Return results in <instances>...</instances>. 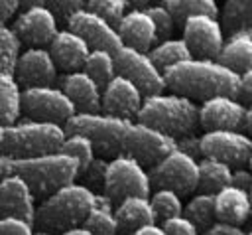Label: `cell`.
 <instances>
[{"label": "cell", "mask_w": 252, "mask_h": 235, "mask_svg": "<svg viewBox=\"0 0 252 235\" xmlns=\"http://www.w3.org/2000/svg\"><path fill=\"white\" fill-rule=\"evenodd\" d=\"M114 215L118 221V233L124 235H130L138 227L158 223L148 196H128L120 199L114 207Z\"/></svg>", "instance_id": "22"}, {"label": "cell", "mask_w": 252, "mask_h": 235, "mask_svg": "<svg viewBox=\"0 0 252 235\" xmlns=\"http://www.w3.org/2000/svg\"><path fill=\"white\" fill-rule=\"evenodd\" d=\"M20 47H22V39L18 38L14 28L8 24H0V71L14 73L18 57L22 53Z\"/></svg>", "instance_id": "33"}, {"label": "cell", "mask_w": 252, "mask_h": 235, "mask_svg": "<svg viewBox=\"0 0 252 235\" xmlns=\"http://www.w3.org/2000/svg\"><path fill=\"white\" fill-rule=\"evenodd\" d=\"M142 99V91L130 79L116 73L100 91V113L122 118H136Z\"/></svg>", "instance_id": "17"}, {"label": "cell", "mask_w": 252, "mask_h": 235, "mask_svg": "<svg viewBox=\"0 0 252 235\" xmlns=\"http://www.w3.org/2000/svg\"><path fill=\"white\" fill-rule=\"evenodd\" d=\"M165 0H150V4H163Z\"/></svg>", "instance_id": "55"}, {"label": "cell", "mask_w": 252, "mask_h": 235, "mask_svg": "<svg viewBox=\"0 0 252 235\" xmlns=\"http://www.w3.org/2000/svg\"><path fill=\"white\" fill-rule=\"evenodd\" d=\"M146 12L150 14L154 26H156V36L158 39H165L171 38L173 28H175V18L171 16V12L163 6V4H148Z\"/></svg>", "instance_id": "37"}, {"label": "cell", "mask_w": 252, "mask_h": 235, "mask_svg": "<svg viewBox=\"0 0 252 235\" xmlns=\"http://www.w3.org/2000/svg\"><path fill=\"white\" fill-rule=\"evenodd\" d=\"M230 176H232V166L217 160V158H209V156H201L199 160V180H197V190L199 192H209V194H217L220 188L230 184Z\"/></svg>", "instance_id": "26"}, {"label": "cell", "mask_w": 252, "mask_h": 235, "mask_svg": "<svg viewBox=\"0 0 252 235\" xmlns=\"http://www.w3.org/2000/svg\"><path fill=\"white\" fill-rule=\"evenodd\" d=\"M163 6L171 12L175 22H183L193 14H211L219 16L217 0H165Z\"/></svg>", "instance_id": "35"}, {"label": "cell", "mask_w": 252, "mask_h": 235, "mask_svg": "<svg viewBox=\"0 0 252 235\" xmlns=\"http://www.w3.org/2000/svg\"><path fill=\"white\" fill-rule=\"evenodd\" d=\"M47 49L51 51V57H53L57 69H63V71L83 69L85 59L91 51L89 43L69 28L59 30L53 36V39L49 41Z\"/></svg>", "instance_id": "21"}, {"label": "cell", "mask_w": 252, "mask_h": 235, "mask_svg": "<svg viewBox=\"0 0 252 235\" xmlns=\"http://www.w3.org/2000/svg\"><path fill=\"white\" fill-rule=\"evenodd\" d=\"M159 225L165 231V235H201L197 225L191 219H187L183 213H179L175 217H169V219L161 221Z\"/></svg>", "instance_id": "39"}, {"label": "cell", "mask_w": 252, "mask_h": 235, "mask_svg": "<svg viewBox=\"0 0 252 235\" xmlns=\"http://www.w3.org/2000/svg\"><path fill=\"white\" fill-rule=\"evenodd\" d=\"M220 26L228 34L252 30V0H226L220 12Z\"/></svg>", "instance_id": "29"}, {"label": "cell", "mask_w": 252, "mask_h": 235, "mask_svg": "<svg viewBox=\"0 0 252 235\" xmlns=\"http://www.w3.org/2000/svg\"><path fill=\"white\" fill-rule=\"evenodd\" d=\"M250 215L248 192L228 184L215 194V217L234 225H242Z\"/></svg>", "instance_id": "23"}, {"label": "cell", "mask_w": 252, "mask_h": 235, "mask_svg": "<svg viewBox=\"0 0 252 235\" xmlns=\"http://www.w3.org/2000/svg\"><path fill=\"white\" fill-rule=\"evenodd\" d=\"M10 174H16V158L0 154V180Z\"/></svg>", "instance_id": "46"}, {"label": "cell", "mask_w": 252, "mask_h": 235, "mask_svg": "<svg viewBox=\"0 0 252 235\" xmlns=\"http://www.w3.org/2000/svg\"><path fill=\"white\" fill-rule=\"evenodd\" d=\"M246 105L232 95L209 97L199 107V124L205 130L232 128L240 130L244 126Z\"/></svg>", "instance_id": "15"}, {"label": "cell", "mask_w": 252, "mask_h": 235, "mask_svg": "<svg viewBox=\"0 0 252 235\" xmlns=\"http://www.w3.org/2000/svg\"><path fill=\"white\" fill-rule=\"evenodd\" d=\"M242 128L246 130V134L252 136V103L246 107V117H244V126Z\"/></svg>", "instance_id": "50"}, {"label": "cell", "mask_w": 252, "mask_h": 235, "mask_svg": "<svg viewBox=\"0 0 252 235\" xmlns=\"http://www.w3.org/2000/svg\"><path fill=\"white\" fill-rule=\"evenodd\" d=\"M96 203V192L81 182H71L45 196L35 207L33 227L37 231H49L59 235L65 229L83 225L87 213Z\"/></svg>", "instance_id": "3"}, {"label": "cell", "mask_w": 252, "mask_h": 235, "mask_svg": "<svg viewBox=\"0 0 252 235\" xmlns=\"http://www.w3.org/2000/svg\"><path fill=\"white\" fill-rule=\"evenodd\" d=\"M59 150L65 152L67 156H71L79 164V170L85 168L94 158V144H93V140L89 136H85V134H79V132H67Z\"/></svg>", "instance_id": "34"}, {"label": "cell", "mask_w": 252, "mask_h": 235, "mask_svg": "<svg viewBox=\"0 0 252 235\" xmlns=\"http://www.w3.org/2000/svg\"><path fill=\"white\" fill-rule=\"evenodd\" d=\"M126 4L132 8H146L150 4V0H126Z\"/></svg>", "instance_id": "51"}, {"label": "cell", "mask_w": 252, "mask_h": 235, "mask_svg": "<svg viewBox=\"0 0 252 235\" xmlns=\"http://www.w3.org/2000/svg\"><path fill=\"white\" fill-rule=\"evenodd\" d=\"M244 235H252V229H248V231H244Z\"/></svg>", "instance_id": "56"}, {"label": "cell", "mask_w": 252, "mask_h": 235, "mask_svg": "<svg viewBox=\"0 0 252 235\" xmlns=\"http://www.w3.org/2000/svg\"><path fill=\"white\" fill-rule=\"evenodd\" d=\"M183 41L193 57L217 59L224 43L220 20L211 14H193L183 20Z\"/></svg>", "instance_id": "12"}, {"label": "cell", "mask_w": 252, "mask_h": 235, "mask_svg": "<svg viewBox=\"0 0 252 235\" xmlns=\"http://www.w3.org/2000/svg\"><path fill=\"white\" fill-rule=\"evenodd\" d=\"M0 215L20 217L33 223L35 196L28 182L18 174H10L0 180Z\"/></svg>", "instance_id": "18"}, {"label": "cell", "mask_w": 252, "mask_h": 235, "mask_svg": "<svg viewBox=\"0 0 252 235\" xmlns=\"http://www.w3.org/2000/svg\"><path fill=\"white\" fill-rule=\"evenodd\" d=\"M165 89L189 99H209L217 95L238 93V73L222 65L219 59L189 57L163 71Z\"/></svg>", "instance_id": "2"}, {"label": "cell", "mask_w": 252, "mask_h": 235, "mask_svg": "<svg viewBox=\"0 0 252 235\" xmlns=\"http://www.w3.org/2000/svg\"><path fill=\"white\" fill-rule=\"evenodd\" d=\"M33 235H55V233H49V231H37V229H33Z\"/></svg>", "instance_id": "54"}, {"label": "cell", "mask_w": 252, "mask_h": 235, "mask_svg": "<svg viewBox=\"0 0 252 235\" xmlns=\"http://www.w3.org/2000/svg\"><path fill=\"white\" fill-rule=\"evenodd\" d=\"M175 148H179V150H183V152H187V154H191L195 158L201 156V152H199V136H195L193 132L177 136L175 138Z\"/></svg>", "instance_id": "44"}, {"label": "cell", "mask_w": 252, "mask_h": 235, "mask_svg": "<svg viewBox=\"0 0 252 235\" xmlns=\"http://www.w3.org/2000/svg\"><path fill=\"white\" fill-rule=\"evenodd\" d=\"M22 115V89L14 73L0 71V126L18 122Z\"/></svg>", "instance_id": "25"}, {"label": "cell", "mask_w": 252, "mask_h": 235, "mask_svg": "<svg viewBox=\"0 0 252 235\" xmlns=\"http://www.w3.org/2000/svg\"><path fill=\"white\" fill-rule=\"evenodd\" d=\"M230 184L242 188L248 192V188L252 186V168H246V166H236L232 168V176H230Z\"/></svg>", "instance_id": "45"}, {"label": "cell", "mask_w": 252, "mask_h": 235, "mask_svg": "<svg viewBox=\"0 0 252 235\" xmlns=\"http://www.w3.org/2000/svg\"><path fill=\"white\" fill-rule=\"evenodd\" d=\"M85 8L93 10L94 14H98L100 18H104L106 22L116 26L120 22V18L126 14L128 4H126V0H87Z\"/></svg>", "instance_id": "36"}, {"label": "cell", "mask_w": 252, "mask_h": 235, "mask_svg": "<svg viewBox=\"0 0 252 235\" xmlns=\"http://www.w3.org/2000/svg\"><path fill=\"white\" fill-rule=\"evenodd\" d=\"M148 55L152 57V61L161 69L165 71L167 67L179 63V61H185L191 55L187 43L183 41V38H165V39H159L158 43H154L150 49H148Z\"/></svg>", "instance_id": "28"}, {"label": "cell", "mask_w": 252, "mask_h": 235, "mask_svg": "<svg viewBox=\"0 0 252 235\" xmlns=\"http://www.w3.org/2000/svg\"><path fill=\"white\" fill-rule=\"evenodd\" d=\"M248 164H250V168H252V154H250V160H248Z\"/></svg>", "instance_id": "57"}, {"label": "cell", "mask_w": 252, "mask_h": 235, "mask_svg": "<svg viewBox=\"0 0 252 235\" xmlns=\"http://www.w3.org/2000/svg\"><path fill=\"white\" fill-rule=\"evenodd\" d=\"M14 77L20 87H37L53 85L57 79V65L51 57V51L43 45H30L18 57Z\"/></svg>", "instance_id": "16"}, {"label": "cell", "mask_w": 252, "mask_h": 235, "mask_svg": "<svg viewBox=\"0 0 252 235\" xmlns=\"http://www.w3.org/2000/svg\"><path fill=\"white\" fill-rule=\"evenodd\" d=\"M65 132H79L93 140L94 152L102 156H132L144 166L156 164L175 148V138L136 120L104 113H75L65 124Z\"/></svg>", "instance_id": "1"}, {"label": "cell", "mask_w": 252, "mask_h": 235, "mask_svg": "<svg viewBox=\"0 0 252 235\" xmlns=\"http://www.w3.org/2000/svg\"><path fill=\"white\" fill-rule=\"evenodd\" d=\"M35 4H45V0H18V6H24V8L35 6Z\"/></svg>", "instance_id": "52"}, {"label": "cell", "mask_w": 252, "mask_h": 235, "mask_svg": "<svg viewBox=\"0 0 252 235\" xmlns=\"http://www.w3.org/2000/svg\"><path fill=\"white\" fill-rule=\"evenodd\" d=\"M148 197H150V203H152V209H154V215H156L158 223L183 213L181 196L177 192L169 190V188H156Z\"/></svg>", "instance_id": "32"}, {"label": "cell", "mask_w": 252, "mask_h": 235, "mask_svg": "<svg viewBox=\"0 0 252 235\" xmlns=\"http://www.w3.org/2000/svg\"><path fill=\"white\" fill-rule=\"evenodd\" d=\"M87 0H45V4L51 8V12L59 18H69L75 10L83 8Z\"/></svg>", "instance_id": "41"}, {"label": "cell", "mask_w": 252, "mask_h": 235, "mask_svg": "<svg viewBox=\"0 0 252 235\" xmlns=\"http://www.w3.org/2000/svg\"><path fill=\"white\" fill-rule=\"evenodd\" d=\"M102 190L112 203H118L128 196H150L152 184L148 170L136 158L114 156L106 164Z\"/></svg>", "instance_id": "8"}, {"label": "cell", "mask_w": 252, "mask_h": 235, "mask_svg": "<svg viewBox=\"0 0 252 235\" xmlns=\"http://www.w3.org/2000/svg\"><path fill=\"white\" fill-rule=\"evenodd\" d=\"M14 32L18 38L30 45H49L53 36L59 32L57 16L47 4H35L24 8L14 20Z\"/></svg>", "instance_id": "14"}, {"label": "cell", "mask_w": 252, "mask_h": 235, "mask_svg": "<svg viewBox=\"0 0 252 235\" xmlns=\"http://www.w3.org/2000/svg\"><path fill=\"white\" fill-rule=\"evenodd\" d=\"M83 225L93 235H118V221L114 215L112 201L102 194H96V203L87 213Z\"/></svg>", "instance_id": "27"}, {"label": "cell", "mask_w": 252, "mask_h": 235, "mask_svg": "<svg viewBox=\"0 0 252 235\" xmlns=\"http://www.w3.org/2000/svg\"><path fill=\"white\" fill-rule=\"evenodd\" d=\"M236 99H240L242 103H252V67L238 73V93Z\"/></svg>", "instance_id": "43"}, {"label": "cell", "mask_w": 252, "mask_h": 235, "mask_svg": "<svg viewBox=\"0 0 252 235\" xmlns=\"http://www.w3.org/2000/svg\"><path fill=\"white\" fill-rule=\"evenodd\" d=\"M228 69L242 73L252 67V30H238L224 38L220 53L217 57Z\"/></svg>", "instance_id": "24"}, {"label": "cell", "mask_w": 252, "mask_h": 235, "mask_svg": "<svg viewBox=\"0 0 252 235\" xmlns=\"http://www.w3.org/2000/svg\"><path fill=\"white\" fill-rule=\"evenodd\" d=\"M75 113V105L61 87L37 85L22 89V115L26 120L65 124Z\"/></svg>", "instance_id": "9"}, {"label": "cell", "mask_w": 252, "mask_h": 235, "mask_svg": "<svg viewBox=\"0 0 252 235\" xmlns=\"http://www.w3.org/2000/svg\"><path fill=\"white\" fill-rule=\"evenodd\" d=\"M248 199H250V215H248V219H252V186L248 188Z\"/></svg>", "instance_id": "53"}, {"label": "cell", "mask_w": 252, "mask_h": 235, "mask_svg": "<svg viewBox=\"0 0 252 235\" xmlns=\"http://www.w3.org/2000/svg\"><path fill=\"white\" fill-rule=\"evenodd\" d=\"M136 120L171 136L195 132L199 126V105L177 93H154L142 99Z\"/></svg>", "instance_id": "4"}, {"label": "cell", "mask_w": 252, "mask_h": 235, "mask_svg": "<svg viewBox=\"0 0 252 235\" xmlns=\"http://www.w3.org/2000/svg\"><path fill=\"white\" fill-rule=\"evenodd\" d=\"M116 30L122 39V45H130L140 51H148L158 39L156 26H154L150 14L146 12V8L126 10V14L116 24Z\"/></svg>", "instance_id": "20"}, {"label": "cell", "mask_w": 252, "mask_h": 235, "mask_svg": "<svg viewBox=\"0 0 252 235\" xmlns=\"http://www.w3.org/2000/svg\"><path fill=\"white\" fill-rule=\"evenodd\" d=\"M106 160L104 158H93L85 168L79 170V176L81 178V184H85L87 188H91L93 192L96 188H102V182H104V172H106Z\"/></svg>", "instance_id": "38"}, {"label": "cell", "mask_w": 252, "mask_h": 235, "mask_svg": "<svg viewBox=\"0 0 252 235\" xmlns=\"http://www.w3.org/2000/svg\"><path fill=\"white\" fill-rule=\"evenodd\" d=\"M150 184L156 188H169L179 196L197 190L199 160L179 148H171L148 170Z\"/></svg>", "instance_id": "7"}, {"label": "cell", "mask_w": 252, "mask_h": 235, "mask_svg": "<svg viewBox=\"0 0 252 235\" xmlns=\"http://www.w3.org/2000/svg\"><path fill=\"white\" fill-rule=\"evenodd\" d=\"M59 235H93L85 225H77V227H71V229H65L61 231Z\"/></svg>", "instance_id": "49"}, {"label": "cell", "mask_w": 252, "mask_h": 235, "mask_svg": "<svg viewBox=\"0 0 252 235\" xmlns=\"http://www.w3.org/2000/svg\"><path fill=\"white\" fill-rule=\"evenodd\" d=\"M201 235H244V229H242L240 225L215 219L209 227H205V229L201 231Z\"/></svg>", "instance_id": "42"}, {"label": "cell", "mask_w": 252, "mask_h": 235, "mask_svg": "<svg viewBox=\"0 0 252 235\" xmlns=\"http://www.w3.org/2000/svg\"><path fill=\"white\" fill-rule=\"evenodd\" d=\"M67 28L79 34L91 49H106L116 51L122 45V39L118 36V30L114 24L106 22L98 14H94L89 8H79L67 18Z\"/></svg>", "instance_id": "13"}, {"label": "cell", "mask_w": 252, "mask_h": 235, "mask_svg": "<svg viewBox=\"0 0 252 235\" xmlns=\"http://www.w3.org/2000/svg\"><path fill=\"white\" fill-rule=\"evenodd\" d=\"M16 174L28 182L33 196H49L79 176V164L61 150L16 158Z\"/></svg>", "instance_id": "6"}, {"label": "cell", "mask_w": 252, "mask_h": 235, "mask_svg": "<svg viewBox=\"0 0 252 235\" xmlns=\"http://www.w3.org/2000/svg\"><path fill=\"white\" fill-rule=\"evenodd\" d=\"M83 71H87L100 87H104L116 75V65H114L112 51H106V49H91L89 55H87V59H85Z\"/></svg>", "instance_id": "31"}, {"label": "cell", "mask_w": 252, "mask_h": 235, "mask_svg": "<svg viewBox=\"0 0 252 235\" xmlns=\"http://www.w3.org/2000/svg\"><path fill=\"white\" fill-rule=\"evenodd\" d=\"M61 89L75 105L77 113H98L102 87L83 69L67 71L61 77Z\"/></svg>", "instance_id": "19"}, {"label": "cell", "mask_w": 252, "mask_h": 235, "mask_svg": "<svg viewBox=\"0 0 252 235\" xmlns=\"http://www.w3.org/2000/svg\"><path fill=\"white\" fill-rule=\"evenodd\" d=\"M199 152L201 156L217 158L230 166H242L250 160L252 136L232 128L205 130V134L199 136Z\"/></svg>", "instance_id": "11"}, {"label": "cell", "mask_w": 252, "mask_h": 235, "mask_svg": "<svg viewBox=\"0 0 252 235\" xmlns=\"http://www.w3.org/2000/svg\"><path fill=\"white\" fill-rule=\"evenodd\" d=\"M183 215L191 219L199 231L209 227L217 217H215V194L209 192H199L195 194L185 205H183Z\"/></svg>", "instance_id": "30"}, {"label": "cell", "mask_w": 252, "mask_h": 235, "mask_svg": "<svg viewBox=\"0 0 252 235\" xmlns=\"http://www.w3.org/2000/svg\"><path fill=\"white\" fill-rule=\"evenodd\" d=\"M130 235H165V231L161 229L159 223H150V225H144V227H138L136 231H132Z\"/></svg>", "instance_id": "48"}, {"label": "cell", "mask_w": 252, "mask_h": 235, "mask_svg": "<svg viewBox=\"0 0 252 235\" xmlns=\"http://www.w3.org/2000/svg\"><path fill=\"white\" fill-rule=\"evenodd\" d=\"M63 124L41 120H18L14 124L0 126V154L12 158L37 156L55 152L65 138Z\"/></svg>", "instance_id": "5"}, {"label": "cell", "mask_w": 252, "mask_h": 235, "mask_svg": "<svg viewBox=\"0 0 252 235\" xmlns=\"http://www.w3.org/2000/svg\"><path fill=\"white\" fill-rule=\"evenodd\" d=\"M112 55H114L116 73L130 79L142 91L144 97L161 93L165 89L163 71L152 61L148 51H140L130 45H120Z\"/></svg>", "instance_id": "10"}, {"label": "cell", "mask_w": 252, "mask_h": 235, "mask_svg": "<svg viewBox=\"0 0 252 235\" xmlns=\"http://www.w3.org/2000/svg\"><path fill=\"white\" fill-rule=\"evenodd\" d=\"M0 235H33V223L20 217L0 215Z\"/></svg>", "instance_id": "40"}, {"label": "cell", "mask_w": 252, "mask_h": 235, "mask_svg": "<svg viewBox=\"0 0 252 235\" xmlns=\"http://www.w3.org/2000/svg\"><path fill=\"white\" fill-rule=\"evenodd\" d=\"M18 10V0H0V24H4Z\"/></svg>", "instance_id": "47"}]
</instances>
